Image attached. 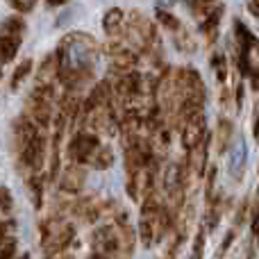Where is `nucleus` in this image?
I'll return each instance as SVG.
<instances>
[{
  "label": "nucleus",
  "instance_id": "1",
  "mask_svg": "<svg viewBox=\"0 0 259 259\" xmlns=\"http://www.w3.org/2000/svg\"><path fill=\"white\" fill-rule=\"evenodd\" d=\"M98 53L100 48L91 34H84V32L66 34L59 41L57 55H55L59 80L71 91H75L80 84H87L91 80V75H94Z\"/></svg>",
  "mask_w": 259,
  "mask_h": 259
},
{
  "label": "nucleus",
  "instance_id": "2",
  "mask_svg": "<svg viewBox=\"0 0 259 259\" xmlns=\"http://www.w3.org/2000/svg\"><path fill=\"white\" fill-rule=\"evenodd\" d=\"M175 228V214L170 216V209H166L155 196V191L148 193L139 216V237H141L143 248H152L159 243L170 230Z\"/></svg>",
  "mask_w": 259,
  "mask_h": 259
},
{
  "label": "nucleus",
  "instance_id": "3",
  "mask_svg": "<svg viewBox=\"0 0 259 259\" xmlns=\"http://www.w3.org/2000/svg\"><path fill=\"white\" fill-rule=\"evenodd\" d=\"M73 237H75V230L73 225L64 223L62 219H48L41 225V248H44V257L53 259L59 252H64L71 246Z\"/></svg>",
  "mask_w": 259,
  "mask_h": 259
},
{
  "label": "nucleus",
  "instance_id": "4",
  "mask_svg": "<svg viewBox=\"0 0 259 259\" xmlns=\"http://www.w3.org/2000/svg\"><path fill=\"white\" fill-rule=\"evenodd\" d=\"M127 39L141 50H152L155 46H159L155 25L139 12H132L127 18Z\"/></svg>",
  "mask_w": 259,
  "mask_h": 259
},
{
  "label": "nucleus",
  "instance_id": "5",
  "mask_svg": "<svg viewBox=\"0 0 259 259\" xmlns=\"http://www.w3.org/2000/svg\"><path fill=\"white\" fill-rule=\"evenodd\" d=\"M50 118H53V89L34 87L30 96V121L36 127H48Z\"/></svg>",
  "mask_w": 259,
  "mask_h": 259
},
{
  "label": "nucleus",
  "instance_id": "6",
  "mask_svg": "<svg viewBox=\"0 0 259 259\" xmlns=\"http://www.w3.org/2000/svg\"><path fill=\"white\" fill-rule=\"evenodd\" d=\"M100 146V139L96 137V134H89V132H77L75 137L71 139V143H68V161L71 164H89L91 157H94V152L98 150Z\"/></svg>",
  "mask_w": 259,
  "mask_h": 259
},
{
  "label": "nucleus",
  "instance_id": "7",
  "mask_svg": "<svg viewBox=\"0 0 259 259\" xmlns=\"http://www.w3.org/2000/svg\"><path fill=\"white\" fill-rule=\"evenodd\" d=\"M164 191L168 196V200L173 202L175 209L184 205L187 196V175H184V168L180 164H168L166 166V173H164Z\"/></svg>",
  "mask_w": 259,
  "mask_h": 259
},
{
  "label": "nucleus",
  "instance_id": "8",
  "mask_svg": "<svg viewBox=\"0 0 259 259\" xmlns=\"http://www.w3.org/2000/svg\"><path fill=\"white\" fill-rule=\"evenodd\" d=\"M180 132H182V143L191 150L193 146L202 141L207 137V125H205V112L202 114H191V116H184L180 123Z\"/></svg>",
  "mask_w": 259,
  "mask_h": 259
},
{
  "label": "nucleus",
  "instance_id": "9",
  "mask_svg": "<svg viewBox=\"0 0 259 259\" xmlns=\"http://www.w3.org/2000/svg\"><path fill=\"white\" fill-rule=\"evenodd\" d=\"M91 241H94L96 255H100L105 259H118V237L112 225H105V228L96 230Z\"/></svg>",
  "mask_w": 259,
  "mask_h": 259
},
{
  "label": "nucleus",
  "instance_id": "10",
  "mask_svg": "<svg viewBox=\"0 0 259 259\" xmlns=\"http://www.w3.org/2000/svg\"><path fill=\"white\" fill-rule=\"evenodd\" d=\"M21 159L32 173H39V170L44 168V161H46V139H44V134L41 132L34 134V139L21 150Z\"/></svg>",
  "mask_w": 259,
  "mask_h": 259
},
{
  "label": "nucleus",
  "instance_id": "11",
  "mask_svg": "<svg viewBox=\"0 0 259 259\" xmlns=\"http://www.w3.org/2000/svg\"><path fill=\"white\" fill-rule=\"evenodd\" d=\"M116 237H118V259H130L134 250V230L130 228V219L125 211L116 214Z\"/></svg>",
  "mask_w": 259,
  "mask_h": 259
},
{
  "label": "nucleus",
  "instance_id": "12",
  "mask_svg": "<svg viewBox=\"0 0 259 259\" xmlns=\"http://www.w3.org/2000/svg\"><path fill=\"white\" fill-rule=\"evenodd\" d=\"M107 57H109V62H112V68L118 73L134 71V66H137V53L130 48H123L121 44H109Z\"/></svg>",
  "mask_w": 259,
  "mask_h": 259
},
{
  "label": "nucleus",
  "instance_id": "13",
  "mask_svg": "<svg viewBox=\"0 0 259 259\" xmlns=\"http://www.w3.org/2000/svg\"><path fill=\"white\" fill-rule=\"evenodd\" d=\"M246 166H248V143H246V139H239V141L232 146V150H230L228 168H230V173H232L234 180H241Z\"/></svg>",
  "mask_w": 259,
  "mask_h": 259
},
{
  "label": "nucleus",
  "instance_id": "14",
  "mask_svg": "<svg viewBox=\"0 0 259 259\" xmlns=\"http://www.w3.org/2000/svg\"><path fill=\"white\" fill-rule=\"evenodd\" d=\"M84 187V168L77 164H71L59 173V189L66 193H80Z\"/></svg>",
  "mask_w": 259,
  "mask_h": 259
},
{
  "label": "nucleus",
  "instance_id": "15",
  "mask_svg": "<svg viewBox=\"0 0 259 259\" xmlns=\"http://www.w3.org/2000/svg\"><path fill=\"white\" fill-rule=\"evenodd\" d=\"M34 134H39V127L30 118H16V123H14V148H16L18 155L34 139Z\"/></svg>",
  "mask_w": 259,
  "mask_h": 259
},
{
  "label": "nucleus",
  "instance_id": "16",
  "mask_svg": "<svg viewBox=\"0 0 259 259\" xmlns=\"http://www.w3.org/2000/svg\"><path fill=\"white\" fill-rule=\"evenodd\" d=\"M207 150H209V137H205L198 146H193L189 150V168L193 170L196 178L205 175V168H207Z\"/></svg>",
  "mask_w": 259,
  "mask_h": 259
},
{
  "label": "nucleus",
  "instance_id": "17",
  "mask_svg": "<svg viewBox=\"0 0 259 259\" xmlns=\"http://www.w3.org/2000/svg\"><path fill=\"white\" fill-rule=\"evenodd\" d=\"M75 214H77V219H82L84 223H94V221H98L100 216L105 214V202L98 200V198H84V200L75 207Z\"/></svg>",
  "mask_w": 259,
  "mask_h": 259
},
{
  "label": "nucleus",
  "instance_id": "18",
  "mask_svg": "<svg viewBox=\"0 0 259 259\" xmlns=\"http://www.w3.org/2000/svg\"><path fill=\"white\" fill-rule=\"evenodd\" d=\"M57 80H59L57 59H55V55H50V57H46L44 64L39 66V73H36V87H50V89H53V84Z\"/></svg>",
  "mask_w": 259,
  "mask_h": 259
},
{
  "label": "nucleus",
  "instance_id": "19",
  "mask_svg": "<svg viewBox=\"0 0 259 259\" xmlns=\"http://www.w3.org/2000/svg\"><path fill=\"white\" fill-rule=\"evenodd\" d=\"M21 39L18 36H9V34H0V66L9 64L18 53Z\"/></svg>",
  "mask_w": 259,
  "mask_h": 259
},
{
  "label": "nucleus",
  "instance_id": "20",
  "mask_svg": "<svg viewBox=\"0 0 259 259\" xmlns=\"http://www.w3.org/2000/svg\"><path fill=\"white\" fill-rule=\"evenodd\" d=\"M123 23H125V16H123V12L118 7L109 9V12L105 14V18H103V27H105V32H107L109 36H116L118 32L123 30Z\"/></svg>",
  "mask_w": 259,
  "mask_h": 259
},
{
  "label": "nucleus",
  "instance_id": "21",
  "mask_svg": "<svg viewBox=\"0 0 259 259\" xmlns=\"http://www.w3.org/2000/svg\"><path fill=\"white\" fill-rule=\"evenodd\" d=\"M234 27H237V41H239V48L241 53H255L257 48V39L241 21H234Z\"/></svg>",
  "mask_w": 259,
  "mask_h": 259
},
{
  "label": "nucleus",
  "instance_id": "22",
  "mask_svg": "<svg viewBox=\"0 0 259 259\" xmlns=\"http://www.w3.org/2000/svg\"><path fill=\"white\" fill-rule=\"evenodd\" d=\"M89 164L94 166V168H98V170H107L109 166L114 164V150L109 146H105V143H100L98 150L94 152V157H91Z\"/></svg>",
  "mask_w": 259,
  "mask_h": 259
},
{
  "label": "nucleus",
  "instance_id": "23",
  "mask_svg": "<svg viewBox=\"0 0 259 259\" xmlns=\"http://www.w3.org/2000/svg\"><path fill=\"white\" fill-rule=\"evenodd\" d=\"M230 137H232V123H230L228 118H221V121H219V127H216V139H219V152H225Z\"/></svg>",
  "mask_w": 259,
  "mask_h": 259
},
{
  "label": "nucleus",
  "instance_id": "24",
  "mask_svg": "<svg viewBox=\"0 0 259 259\" xmlns=\"http://www.w3.org/2000/svg\"><path fill=\"white\" fill-rule=\"evenodd\" d=\"M221 14H223V9H221V7H216L214 12H209V16H207V21L202 23V30H205V34L209 36V41H214V39H216V30H219Z\"/></svg>",
  "mask_w": 259,
  "mask_h": 259
},
{
  "label": "nucleus",
  "instance_id": "25",
  "mask_svg": "<svg viewBox=\"0 0 259 259\" xmlns=\"http://www.w3.org/2000/svg\"><path fill=\"white\" fill-rule=\"evenodd\" d=\"M23 30H25V25H23L21 18H9V21H5V23H3V34L18 36V39H21Z\"/></svg>",
  "mask_w": 259,
  "mask_h": 259
},
{
  "label": "nucleus",
  "instance_id": "26",
  "mask_svg": "<svg viewBox=\"0 0 259 259\" xmlns=\"http://www.w3.org/2000/svg\"><path fill=\"white\" fill-rule=\"evenodd\" d=\"M30 71H32V62L30 59H25V62L21 64V66L14 71V77H12V89H18L21 87V82L25 80L27 75H30Z\"/></svg>",
  "mask_w": 259,
  "mask_h": 259
},
{
  "label": "nucleus",
  "instance_id": "27",
  "mask_svg": "<svg viewBox=\"0 0 259 259\" xmlns=\"http://www.w3.org/2000/svg\"><path fill=\"white\" fill-rule=\"evenodd\" d=\"M157 18H159V23H164L166 27H168V30H173V32H180L182 30V25H180V21L178 18L173 16V14H168L166 12V9H157Z\"/></svg>",
  "mask_w": 259,
  "mask_h": 259
},
{
  "label": "nucleus",
  "instance_id": "28",
  "mask_svg": "<svg viewBox=\"0 0 259 259\" xmlns=\"http://www.w3.org/2000/svg\"><path fill=\"white\" fill-rule=\"evenodd\" d=\"M202 252H205V230L196 234V241H193V252L191 259H202Z\"/></svg>",
  "mask_w": 259,
  "mask_h": 259
},
{
  "label": "nucleus",
  "instance_id": "29",
  "mask_svg": "<svg viewBox=\"0 0 259 259\" xmlns=\"http://www.w3.org/2000/svg\"><path fill=\"white\" fill-rule=\"evenodd\" d=\"M0 211L3 214L12 211V193H9L7 187H0Z\"/></svg>",
  "mask_w": 259,
  "mask_h": 259
},
{
  "label": "nucleus",
  "instance_id": "30",
  "mask_svg": "<svg viewBox=\"0 0 259 259\" xmlns=\"http://www.w3.org/2000/svg\"><path fill=\"white\" fill-rule=\"evenodd\" d=\"M14 255H16V241H14V239L3 241V248H0V259H14Z\"/></svg>",
  "mask_w": 259,
  "mask_h": 259
},
{
  "label": "nucleus",
  "instance_id": "31",
  "mask_svg": "<svg viewBox=\"0 0 259 259\" xmlns=\"http://www.w3.org/2000/svg\"><path fill=\"white\" fill-rule=\"evenodd\" d=\"M30 187H32V196H34V205L41 207V193H44L41 180L39 178H30Z\"/></svg>",
  "mask_w": 259,
  "mask_h": 259
},
{
  "label": "nucleus",
  "instance_id": "32",
  "mask_svg": "<svg viewBox=\"0 0 259 259\" xmlns=\"http://www.w3.org/2000/svg\"><path fill=\"white\" fill-rule=\"evenodd\" d=\"M39 3V0H12V7L16 9V12H30L32 7H34V5Z\"/></svg>",
  "mask_w": 259,
  "mask_h": 259
},
{
  "label": "nucleus",
  "instance_id": "33",
  "mask_svg": "<svg viewBox=\"0 0 259 259\" xmlns=\"http://www.w3.org/2000/svg\"><path fill=\"white\" fill-rule=\"evenodd\" d=\"M214 66H216V73H219V80L225 82L228 73H225V59H223V55H216V57H214Z\"/></svg>",
  "mask_w": 259,
  "mask_h": 259
},
{
  "label": "nucleus",
  "instance_id": "34",
  "mask_svg": "<svg viewBox=\"0 0 259 259\" xmlns=\"http://www.w3.org/2000/svg\"><path fill=\"white\" fill-rule=\"evenodd\" d=\"M211 3H214V0H187V5L189 7H193L196 12H207Z\"/></svg>",
  "mask_w": 259,
  "mask_h": 259
},
{
  "label": "nucleus",
  "instance_id": "35",
  "mask_svg": "<svg viewBox=\"0 0 259 259\" xmlns=\"http://www.w3.org/2000/svg\"><path fill=\"white\" fill-rule=\"evenodd\" d=\"M180 243H182V239H178V241H175L173 246H170L168 250L164 252V255H161V259H175V252H178V246H180Z\"/></svg>",
  "mask_w": 259,
  "mask_h": 259
},
{
  "label": "nucleus",
  "instance_id": "36",
  "mask_svg": "<svg viewBox=\"0 0 259 259\" xmlns=\"http://www.w3.org/2000/svg\"><path fill=\"white\" fill-rule=\"evenodd\" d=\"M250 14L259 16V0H250Z\"/></svg>",
  "mask_w": 259,
  "mask_h": 259
},
{
  "label": "nucleus",
  "instance_id": "37",
  "mask_svg": "<svg viewBox=\"0 0 259 259\" xmlns=\"http://www.w3.org/2000/svg\"><path fill=\"white\" fill-rule=\"evenodd\" d=\"M241 103H243V87H239V91H237V107H241Z\"/></svg>",
  "mask_w": 259,
  "mask_h": 259
},
{
  "label": "nucleus",
  "instance_id": "38",
  "mask_svg": "<svg viewBox=\"0 0 259 259\" xmlns=\"http://www.w3.org/2000/svg\"><path fill=\"white\" fill-rule=\"evenodd\" d=\"M68 0H48V5L50 7H59V5H66Z\"/></svg>",
  "mask_w": 259,
  "mask_h": 259
},
{
  "label": "nucleus",
  "instance_id": "39",
  "mask_svg": "<svg viewBox=\"0 0 259 259\" xmlns=\"http://www.w3.org/2000/svg\"><path fill=\"white\" fill-rule=\"evenodd\" d=\"M159 3H161V5H168V7H173L175 0H159Z\"/></svg>",
  "mask_w": 259,
  "mask_h": 259
},
{
  "label": "nucleus",
  "instance_id": "40",
  "mask_svg": "<svg viewBox=\"0 0 259 259\" xmlns=\"http://www.w3.org/2000/svg\"><path fill=\"white\" fill-rule=\"evenodd\" d=\"M18 259H30V255H23V257H18Z\"/></svg>",
  "mask_w": 259,
  "mask_h": 259
}]
</instances>
